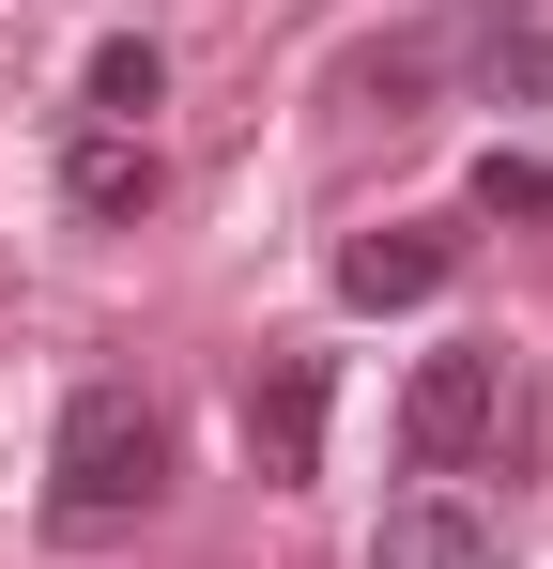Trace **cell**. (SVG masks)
<instances>
[{"label":"cell","mask_w":553,"mask_h":569,"mask_svg":"<svg viewBox=\"0 0 553 569\" xmlns=\"http://www.w3.org/2000/svg\"><path fill=\"white\" fill-rule=\"evenodd\" d=\"M476 216H553V154H476Z\"/></svg>","instance_id":"10"},{"label":"cell","mask_w":553,"mask_h":569,"mask_svg":"<svg viewBox=\"0 0 553 569\" xmlns=\"http://www.w3.org/2000/svg\"><path fill=\"white\" fill-rule=\"evenodd\" d=\"M62 200H78L92 231H139V216L170 200V154H154V139H123V123H92L78 154H62Z\"/></svg>","instance_id":"6"},{"label":"cell","mask_w":553,"mask_h":569,"mask_svg":"<svg viewBox=\"0 0 553 569\" xmlns=\"http://www.w3.org/2000/svg\"><path fill=\"white\" fill-rule=\"evenodd\" d=\"M476 93L492 108H553V16H492L476 31Z\"/></svg>","instance_id":"9"},{"label":"cell","mask_w":553,"mask_h":569,"mask_svg":"<svg viewBox=\"0 0 553 569\" xmlns=\"http://www.w3.org/2000/svg\"><path fill=\"white\" fill-rule=\"evenodd\" d=\"M247 477L262 492H308L323 477V355H262L247 370Z\"/></svg>","instance_id":"3"},{"label":"cell","mask_w":553,"mask_h":569,"mask_svg":"<svg viewBox=\"0 0 553 569\" xmlns=\"http://www.w3.org/2000/svg\"><path fill=\"white\" fill-rule=\"evenodd\" d=\"M78 93H92V123H123V139H139V123H154V93H170V47H154V31H108Z\"/></svg>","instance_id":"8"},{"label":"cell","mask_w":553,"mask_h":569,"mask_svg":"<svg viewBox=\"0 0 553 569\" xmlns=\"http://www.w3.org/2000/svg\"><path fill=\"white\" fill-rule=\"evenodd\" d=\"M154 492H170V416H154L139 385H78L62 431H47V523H62V539H108V523H139Z\"/></svg>","instance_id":"1"},{"label":"cell","mask_w":553,"mask_h":569,"mask_svg":"<svg viewBox=\"0 0 553 569\" xmlns=\"http://www.w3.org/2000/svg\"><path fill=\"white\" fill-rule=\"evenodd\" d=\"M446 278H461V231H431V216H384L339 247V308H431Z\"/></svg>","instance_id":"5"},{"label":"cell","mask_w":553,"mask_h":569,"mask_svg":"<svg viewBox=\"0 0 553 569\" xmlns=\"http://www.w3.org/2000/svg\"><path fill=\"white\" fill-rule=\"evenodd\" d=\"M369 569H507V508H476L461 477H431V492H400V508H384Z\"/></svg>","instance_id":"4"},{"label":"cell","mask_w":553,"mask_h":569,"mask_svg":"<svg viewBox=\"0 0 553 569\" xmlns=\"http://www.w3.org/2000/svg\"><path fill=\"white\" fill-rule=\"evenodd\" d=\"M431 78H446V47H431V31H384V47L339 62V108H354V123H431Z\"/></svg>","instance_id":"7"},{"label":"cell","mask_w":553,"mask_h":569,"mask_svg":"<svg viewBox=\"0 0 553 569\" xmlns=\"http://www.w3.org/2000/svg\"><path fill=\"white\" fill-rule=\"evenodd\" d=\"M492 447H507V355L461 339V355H431V370L400 385V462L415 477H476Z\"/></svg>","instance_id":"2"},{"label":"cell","mask_w":553,"mask_h":569,"mask_svg":"<svg viewBox=\"0 0 553 569\" xmlns=\"http://www.w3.org/2000/svg\"><path fill=\"white\" fill-rule=\"evenodd\" d=\"M461 16H476V31H492V16H553V0H461Z\"/></svg>","instance_id":"11"}]
</instances>
